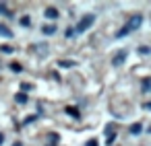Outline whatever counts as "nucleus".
<instances>
[{"instance_id": "1", "label": "nucleus", "mask_w": 151, "mask_h": 146, "mask_svg": "<svg viewBox=\"0 0 151 146\" xmlns=\"http://www.w3.org/2000/svg\"><path fill=\"white\" fill-rule=\"evenodd\" d=\"M141 23H143V15H134V17H130L128 23L124 25V29L118 31V37H124V35H128L130 31H137V29L141 27Z\"/></svg>"}, {"instance_id": "2", "label": "nucleus", "mask_w": 151, "mask_h": 146, "mask_svg": "<svg viewBox=\"0 0 151 146\" xmlns=\"http://www.w3.org/2000/svg\"><path fill=\"white\" fill-rule=\"evenodd\" d=\"M93 23H95V15H85V17L79 21V25H77L75 33H83V31H87V29H89Z\"/></svg>"}, {"instance_id": "3", "label": "nucleus", "mask_w": 151, "mask_h": 146, "mask_svg": "<svg viewBox=\"0 0 151 146\" xmlns=\"http://www.w3.org/2000/svg\"><path fill=\"white\" fill-rule=\"evenodd\" d=\"M44 15H46V19H52V21H56L60 13H58V9H56V6H48V9L44 11Z\"/></svg>"}, {"instance_id": "4", "label": "nucleus", "mask_w": 151, "mask_h": 146, "mask_svg": "<svg viewBox=\"0 0 151 146\" xmlns=\"http://www.w3.org/2000/svg\"><path fill=\"white\" fill-rule=\"evenodd\" d=\"M124 60H126V52L122 50L120 54H116V56H114V60H112V64H114V66H120V64H124Z\"/></svg>"}, {"instance_id": "5", "label": "nucleus", "mask_w": 151, "mask_h": 146, "mask_svg": "<svg viewBox=\"0 0 151 146\" xmlns=\"http://www.w3.org/2000/svg\"><path fill=\"white\" fill-rule=\"evenodd\" d=\"M0 37H4V39H13L15 37V33L9 29V27H4V25H0Z\"/></svg>"}, {"instance_id": "6", "label": "nucleus", "mask_w": 151, "mask_h": 146, "mask_svg": "<svg viewBox=\"0 0 151 146\" xmlns=\"http://www.w3.org/2000/svg\"><path fill=\"white\" fill-rule=\"evenodd\" d=\"M56 29H58L56 25H44V27H42V33H44V35H54Z\"/></svg>"}, {"instance_id": "7", "label": "nucleus", "mask_w": 151, "mask_h": 146, "mask_svg": "<svg viewBox=\"0 0 151 146\" xmlns=\"http://www.w3.org/2000/svg\"><path fill=\"white\" fill-rule=\"evenodd\" d=\"M141 125H143V123H132V125L128 128V132H130L132 136H139V134L143 132V128H141Z\"/></svg>"}, {"instance_id": "8", "label": "nucleus", "mask_w": 151, "mask_h": 146, "mask_svg": "<svg viewBox=\"0 0 151 146\" xmlns=\"http://www.w3.org/2000/svg\"><path fill=\"white\" fill-rule=\"evenodd\" d=\"M33 50H35V54H40V56H46V54H48V45H46V43H40V45H35Z\"/></svg>"}, {"instance_id": "9", "label": "nucleus", "mask_w": 151, "mask_h": 146, "mask_svg": "<svg viewBox=\"0 0 151 146\" xmlns=\"http://www.w3.org/2000/svg\"><path fill=\"white\" fill-rule=\"evenodd\" d=\"M64 111H66V113H68V115H73V117H75V119H79V117H81V113H79V111H77V107H66V109H64Z\"/></svg>"}, {"instance_id": "10", "label": "nucleus", "mask_w": 151, "mask_h": 146, "mask_svg": "<svg viewBox=\"0 0 151 146\" xmlns=\"http://www.w3.org/2000/svg\"><path fill=\"white\" fill-rule=\"evenodd\" d=\"M149 86H151V80H149V78H143V82H141V89H143V93H145V95L149 93Z\"/></svg>"}, {"instance_id": "11", "label": "nucleus", "mask_w": 151, "mask_h": 146, "mask_svg": "<svg viewBox=\"0 0 151 146\" xmlns=\"http://www.w3.org/2000/svg\"><path fill=\"white\" fill-rule=\"evenodd\" d=\"M15 101L23 105V103H27V95H25V93H17V95H15Z\"/></svg>"}, {"instance_id": "12", "label": "nucleus", "mask_w": 151, "mask_h": 146, "mask_svg": "<svg viewBox=\"0 0 151 146\" xmlns=\"http://www.w3.org/2000/svg\"><path fill=\"white\" fill-rule=\"evenodd\" d=\"M58 66H60V68H70V66H75V62H70V60H68V62H66V60H60Z\"/></svg>"}, {"instance_id": "13", "label": "nucleus", "mask_w": 151, "mask_h": 146, "mask_svg": "<svg viewBox=\"0 0 151 146\" xmlns=\"http://www.w3.org/2000/svg\"><path fill=\"white\" fill-rule=\"evenodd\" d=\"M2 13H4V15H11V13H9V4H6V2H0V15H2Z\"/></svg>"}, {"instance_id": "14", "label": "nucleus", "mask_w": 151, "mask_h": 146, "mask_svg": "<svg viewBox=\"0 0 151 146\" xmlns=\"http://www.w3.org/2000/svg\"><path fill=\"white\" fill-rule=\"evenodd\" d=\"M11 70H13V72H21V70H23V66H21V64H17V62H13V64H11Z\"/></svg>"}, {"instance_id": "15", "label": "nucleus", "mask_w": 151, "mask_h": 146, "mask_svg": "<svg viewBox=\"0 0 151 146\" xmlns=\"http://www.w3.org/2000/svg\"><path fill=\"white\" fill-rule=\"evenodd\" d=\"M21 25H23V27H29V25H31V19H29V17H21Z\"/></svg>"}, {"instance_id": "16", "label": "nucleus", "mask_w": 151, "mask_h": 146, "mask_svg": "<svg viewBox=\"0 0 151 146\" xmlns=\"http://www.w3.org/2000/svg\"><path fill=\"white\" fill-rule=\"evenodd\" d=\"M0 52H2V54H13V47H9V45H2V47H0Z\"/></svg>"}, {"instance_id": "17", "label": "nucleus", "mask_w": 151, "mask_h": 146, "mask_svg": "<svg viewBox=\"0 0 151 146\" xmlns=\"http://www.w3.org/2000/svg\"><path fill=\"white\" fill-rule=\"evenodd\" d=\"M31 89H33V86H31L29 82H23V84H21V91H31Z\"/></svg>"}, {"instance_id": "18", "label": "nucleus", "mask_w": 151, "mask_h": 146, "mask_svg": "<svg viewBox=\"0 0 151 146\" xmlns=\"http://www.w3.org/2000/svg\"><path fill=\"white\" fill-rule=\"evenodd\" d=\"M35 119H37V115H29V117H25L23 123H31V121H35Z\"/></svg>"}, {"instance_id": "19", "label": "nucleus", "mask_w": 151, "mask_h": 146, "mask_svg": "<svg viewBox=\"0 0 151 146\" xmlns=\"http://www.w3.org/2000/svg\"><path fill=\"white\" fill-rule=\"evenodd\" d=\"M139 54H149V47H147V45H141V47H139Z\"/></svg>"}, {"instance_id": "20", "label": "nucleus", "mask_w": 151, "mask_h": 146, "mask_svg": "<svg viewBox=\"0 0 151 146\" xmlns=\"http://www.w3.org/2000/svg\"><path fill=\"white\" fill-rule=\"evenodd\" d=\"M64 35H66V37H73V35H75V29H66Z\"/></svg>"}, {"instance_id": "21", "label": "nucleus", "mask_w": 151, "mask_h": 146, "mask_svg": "<svg viewBox=\"0 0 151 146\" xmlns=\"http://www.w3.org/2000/svg\"><path fill=\"white\" fill-rule=\"evenodd\" d=\"M87 146H97V140H89V144Z\"/></svg>"}, {"instance_id": "22", "label": "nucleus", "mask_w": 151, "mask_h": 146, "mask_svg": "<svg viewBox=\"0 0 151 146\" xmlns=\"http://www.w3.org/2000/svg\"><path fill=\"white\" fill-rule=\"evenodd\" d=\"M4 142V134H0V144H2Z\"/></svg>"}, {"instance_id": "23", "label": "nucleus", "mask_w": 151, "mask_h": 146, "mask_svg": "<svg viewBox=\"0 0 151 146\" xmlns=\"http://www.w3.org/2000/svg\"><path fill=\"white\" fill-rule=\"evenodd\" d=\"M15 146H23V144H21V142H17V144H15Z\"/></svg>"}, {"instance_id": "24", "label": "nucleus", "mask_w": 151, "mask_h": 146, "mask_svg": "<svg viewBox=\"0 0 151 146\" xmlns=\"http://www.w3.org/2000/svg\"><path fill=\"white\" fill-rule=\"evenodd\" d=\"M48 146H56V142H52V144H48Z\"/></svg>"}]
</instances>
